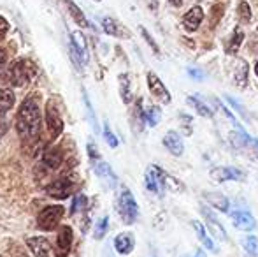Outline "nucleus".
I'll list each match as a JSON object with an SVG mask.
<instances>
[{"instance_id":"1a4fd4ad","label":"nucleus","mask_w":258,"mask_h":257,"mask_svg":"<svg viewBox=\"0 0 258 257\" xmlns=\"http://www.w3.org/2000/svg\"><path fill=\"white\" fill-rule=\"evenodd\" d=\"M46 124H48V129H49V134L53 137H58L63 130V120L60 117V111L54 108L53 100H49L46 104Z\"/></svg>"},{"instance_id":"dca6fc26","label":"nucleus","mask_w":258,"mask_h":257,"mask_svg":"<svg viewBox=\"0 0 258 257\" xmlns=\"http://www.w3.org/2000/svg\"><path fill=\"white\" fill-rule=\"evenodd\" d=\"M134 247H136V238H134L132 233H121L114 238V248L118 254L121 255L132 254Z\"/></svg>"},{"instance_id":"6e6552de","label":"nucleus","mask_w":258,"mask_h":257,"mask_svg":"<svg viewBox=\"0 0 258 257\" xmlns=\"http://www.w3.org/2000/svg\"><path fill=\"white\" fill-rule=\"evenodd\" d=\"M71 53L78 64L88 62V48H86L85 35L81 32H72L71 35Z\"/></svg>"},{"instance_id":"f03ea898","label":"nucleus","mask_w":258,"mask_h":257,"mask_svg":"<svg viewBox=\"0 0 258 257\" xmlns=\"http://www.w3.org/2000/svg\"><path fill=\"white\" fill-rule=\"evenodd\" d=\"M116 208H118V213L121 217L123 224H126V226H132L137 220V217H139V206L136 202V197H134V194L126 187H123L121 192H119L118 201H116Z\"/></svg>"},{"instance_id":"4be33fe9","label":"nucleus","mask_w":258,"mask_h":257,"mask_svg":"<svg viewBox=\"0 0 258 257\" xmlns=\"http://www.w3.org/2000/svg\"><path fill=\"white\" fill-rule=\"evenodd\" d=\"M234 81L239 88H246V85H248V62L246 60H237L234 71Z\"/></svg>"},{"instance_id":"2eb2a0df","label":"nucleus","mask_w":258,"mask_h":257,"mask_svg":"<svg viewBox=\"0 0 258 257\" xmlns=\"http://www.w3.org/2000/svg\"><path fill=\"white\" fill-rule=\"evenodd\" d=\"M27 247L30 248V252L34 254V257H49V241L42 236H32L27 238Z\"/></svg>"},{"instance_id":"6ab92c4d","label":"nucleus","mask_w":258,"mask_h":257,"mask_svg":"<svg viewBox=\"0 0 258 257\" xmlns=\"http://www.w3.org/2000/svg\"><path fill=\"white\" fill-rule=\"evenodd\" d=\"M63 162V153L58 146H53V148H48L42 155V164L49 169H56L60 168V164Z\"/></svg>"},{"instance_id":"5701e85b","label":"nucleus","mask_w":258,"mask_h":257,"mask_svg":"<svg viewBox=\"0 0 258 257\" xmlns=\"http://www.w3.org/2000/svg\"><path fill=\"white\" fill-rule=\"evenodd\" d=\"M93 169H95V173L99 175V178H102L109 187L116 185V175L112 173V169L109 164H105V162H97Z\"/></svg>"},{"instance_id":"393cba45","label":"nucleus","mask_w":258,"mask_h":257,"mask_svg":"<svg viewBox=\"0 0 258 257\" xmlns=\"http://www.w3.org/2000/svg\"><path fill=\"white\" fill-rule=\"evenodd\" d=\"M242 41H244V30H242V27H235L234 35H232L230 42H228V48H227L228 55H235V53L239 52V48L242 46Z\"/></svg>"},{"instance_id":"aec40b11","label":"nucleus","mask_w":258,"mask_h":257,"mask_svg":"<svg viewBox=\"0 0 258 257\" xmlns=\"http://www.w3.org/2000/svg\"><path fill=\"white\" fill-rule=\"evenodd\" d=\"M102 28L105 34L112 35V37H128V32L123 28L121 23H118L116 20H112V18H104L102 20Z\"/></svg>"},{"instance_id":"bb28decb","label":"nucleus","mask_w":258,"mask_h":257,"mask_svg":"<svg viewBox=\"0 0 258 257\" xmlns=\"http://www.w3.org/2000/svg\"><path fill=\"white\" fill-rule=\"evenodd\" d=\"M14 106V93L7 88H0V113H7Z\"/></svg>"},{"instance_id":"2f4dec72","label":"nucleus","mask_w":258,"mask_h":257,"mask_svg":"<svg viewBox=\"0 0 258 257\" xmlns=\"http://www.w3.org/2000/svg\"><path fill=\"white\" fill-rule=\"evenodd\" d=\"M86 202H88V199H86V195L85 194H78L74 197V202H72V206H71V213L74 215V213H78V212H83V210L86 208Z\"/></svg>"},{"instance_id":"7ed1b4c3","label":"nucleus","mask_w":258,"mask_h":257,"mask_svg":"<svg viewBox=\"0 0 258 257\" xmlns=\"http://www.w3.org/2000/svg\"><path fill=\"white\" fill-rule=\"evenodd\" d=\"M35 76H37V65L32 62V60H18V62L11 67V72H9V78L14 86L28 85Z\"/></svg>"},{"instance_id":"c756f323","label":"nucleus","mask_w":258,"mask_h":257,"mask_svg":"<svg viewBox=\"0 0 258 257\" xmlns=\"http://www.w3.org/2000/svg\"><path fill=\"white\" fill-rule=\"evenodd\" d=\"M160 118H162V111H160L158 106H150L144 111V120H146V124L151 125V127H155V125L158 124Z\"/></svg>"},{"instance_id":"ea45409f","label":"nucleus","mask_w":258,"mask_h":257,"mask_svg":"<svg viewBox=\"0 0 258 257\" xmlns=\"http://www.w3.org/2000/svg\"><path fill=\"white\" fill-rule=\"evenodd\" d=\"M7 30H9V23H7L6 18L0 16V41L4 39V35L7 34Z\"/></svg>"},{"instance_id":"20e7f679","label":"nucleus","mask_w":258,"mask_h":257,"mask_svg":"<svg viewBox=\"0 0 258 257\" xmlns=\"http://www.w3.org/2000/svg\"><path fill=\"white\" fill-rule=\"evenodd\" d=\"M65 213V208L61 204H51V206H46L44 210H41L37 217V226L39 229L42 231H53L54 227L60 224L61 217Z\"/></svg>"},{"instance_id":"09e8293b","label":"nucleus","mask_w":258,"mask_h":257,"mask_svg":"<svg viewBox=\"0 0 258 257\" xmlns=\"http://www.w3.org/2000/svg\"><path fill=\"white\" fill-rule=\"evenodd\" d=\"M195 257H206V254L202 250H197V252H195Z\"/></svg>"},{"instance_id":"72a5a7b5","label":"nucleus","mask_w":258,"mask_h":257,"mask_svg":"<svg viewBox=\"0 0 258 257\" xmlns=\"http://www.w3.org/2000/svg\"><path fill=\"white\" fill-rule=\"evenodd\" d=\"M107 227H109V217H102L95 226V238L97 240H102V238L105 236Z\"/></svg>"},{"instance_id":"de8ad7c7","label":"nucleus","mask_w":258,"mask_h":257,"mask_svg":"<svg viewBox=\"0 0 258 257\" xmlns=\"http://www.w3.org/2000/svg\"><path fill=\"white\" fill-rule=\"evenodd\" d=\"M251 146L255 148V151H256V155H258V141L256 139H251Z\"/></svg>"},{"instance_id":"39448f33","label":"nucleus","mask_w":258,"mask_h":257,"mask_svg":"<svg viewBox=\"0 0 258 257\" xmlns=\"http://www.w3.org/2000/svg\"><path fill=\"white\" fill-rule=\"evenodd\" d=\"M165 175L167 173L160 166H150L146 171V176H144L146 189L156 195H162L163 190H165Z\"/></svg>"},{"instance_id":"8fccbe9b","label":"nucleus","mask_w":258,"mask_h":257,"mask_svg":"<svg viewBox=\"0 0 258 257\" xmlns=\"http://www.w3.org/2000/svg\"><path fill=\"white\" fill-rule=\"evenodd\" d=\"M255 74L258 76V62H256V65H255Z\"/></svg>"},{"instance_id":"c9c22d12","label":"nucleus","mask_w":258,"mask_h":257,"mask_svg":"<svg viewBox=\"0 0 258 257\" xmlns=\"http://www.w3.org/2000/svg\"><path fill=\"white\" fill-rule=\"evenodd\" d=\"M139 30H141V35H143V37L146 39V42H148V44L151 46V49H153V52L156 53V55H160V48H158V44H156V42H155V39L150 35V32H148L144 27H141Z\"/></svg>"},{"instance_id":"f257e3e1","label":"nucleus","mask_w":258,"mask_h":257,"mask_svg":"<svg viewBox=\"0 0 258 257\" xmlns=\"http://www.w3.org/2000/svg\"><path fill=\"white\" fill-rule=\"evenodd\" d=\"M41 99L37 95H30L21 102L16 113V130L23 141H32L41 132Z\"/></svg>"},{"instance_id":"f704fd0d","label":"nucleus","mask_w":258,"mask_h":257,"mask_svg":"<svg viewBox=\"0 0 258 257\" xmlns=\"http://www.w3.org/2000/svg\"><path fill=\"white\" fill-rule=\"evenodd\" d=\"M223 11H225V6L221 2L214 4L213 9H211V27H214V25L220 21V18L223 16Z\"/></svg>"},{"instance_id":"a18cd8bd","label":"nucleus","mask_w":258,"mask_h":257,"mask_svg":"<svg viewBox=\"0 0 258 257\" xmlns=\"http://www.w3.org/2000/svg\"><path fill=\"white\" fill-rule=\"evenodd\" d=\"M188 72H190L194 78H197V79H202V72H199V71H195V69H188Z\"/></svg>"},{"instance_id":"f3484780","label":"nucleus","mask_w":258,"mask_h":257,"mask_svg":"<svg viewBox=\"0 0 258 257\" xmlns=\"http://www.w3.org/2000/svg\"><path fill=\"white\" fill-rule=\"evenodd\" d=\"M202 20H204V11H202L201 6H195V7H191L186 13V16L183 18V25L188 32H195L201 27Z\"/></svg>"},{"instance_id":"9d476101","label":"nucleus","mask_w":258,"mask_h":257,"mask_svg":"<svg viewBox=\"0 0 258 257\" xmlns=\"http://www.w3.org/2000/svg\"><path fill=\"white\" fill-rule=\"evenodd\" d=\"M230 219H232L234 227H235V229H239V231H246V233H249V231H253L256 227L255 217H253L249 212H246V210H237V212H232Z\"/></svg>"},{"instance_id":"c03bdc74","label":"nucleus","mask_w":258,"mask_h":257,"mask_svg":"<svg viewBox=\"0 0 258 257\" xmlns=\"http://www.w3.org/2000/svg\"><path fill=\"white\" fill-rule=\"evenodd\" d=\"M7 62V53H6V49H0V69L6 65Z\"/></svg>"},{"instance_id":"423d86ee","label":"nucleus","mask_w":258,"mask_h":257,"mask_svg":"<svg viewBox=\"0 0 258 257\" xmlns=\"http://www.w3.org/2000/svg\"><path fill=\"white\" fill-rule=\"evenodd\" d=\"M72 240H74L72 227L61 226L60 229H58V234H56V243H54V255H56V257H67L69 254H71Z\"/></svg>"},{"instance_id":"79ce46f5","label":"nucleus","mask_w":258,"mask_h":257,"mask_svg":"<svg viewBox=\"0 0 258 257\" xmlns=\"http://www.w3.org/2000/svg\"><path fill=\"white\" fill-rule=\"evenodd\" d=\"M249 49H251V52H255V49H258V27H256V30L253 32L251 42H249Z\"/></svg>"},{"instance_id":"37998d69","label":"nucleus","mask_w":258,"mask_h":257,"mask_svg":"<svg viewBox=\"0 0 258 257\" xmlns=\"http://www.w3.org/2000/svg\"><path fill=\"white\" fill-rule=\"evenodd\" d=\"M88 151H90V157H92V159H99V151H97V146H93V144H88Z\"/></svg>"},{"instance_id":"a19ab883","label":"nucleus","mask_w":258,"mask_h":257,"mask_svg":"<svg viewBox=\"0 0 258 257\" xmlns=\"http://www.w3.org/2000/svg\"><path fill=\"white\" fill-rule=\"evenodd\" d=\"M227 102H230L232 106H234L235 110H237L239 113L242 115V117H246V111H244V108H241V104H239L237 100H234V99H232V97H228V95H227Z\"/></svg>"},{"instance_id":"7c9ffc66","label":"nucleus","mask_w":258,"mask_h":257,"mask_svg":"<svg viewBox=\"0 0 258 257\" xmlns=\"http://www.w3.org/2000/svg\"><path fill=\"white\" fill-rule=\"evenodd\" d=\"M237 16L241 20V23L248 25L251 21V9H249V4L246 0H241L237 6Z\"/></svg>"},{"instance_id":"a211bd4d","label":"nucleus","mask_w":258,"mask_h":257,"mask_svg":"<svg viewBox=\"0 0 258 257\" xmlns=\"http://www.w3.org/2000/svg\"><path fill=\"white\" fill-rule=\"evenodd\" d=\"M191 226H194L195 234H197V238L201 240V243L204 245V248H207V250H211V252H214V254H218V252H220V248H218V245L213 241V238L207 234L204 224H201L199 220H194V222H191Z\"/></svg>"},{"instance_id":"9b49d317","label":"nucleus","mask_w":258,"mask_h":257,"mask_svg":"<svg viewBox=\"0 0 258 257\" xmlns=\"http://www.w3.org/2000/svg\"><path fill=\"white\" fill-rule=\"evenodd\" d=\"M209 176L214 180L216 183H223V182H230V180H244V173L239 171L237 168H213L209 171Z\"/></svg>"},{"instance_id":"b1692460","label":"nucleus","mask_w":258,"mask_h":257,"mask_svg":"<svg viewBox=\"0 0 258 257\" xmlns=\"http://www.w3.org/2000/svg\"><path fill=\"white\" fill-rule=\"evenodd\" d=\"M65 4H67V11H69V14H71V18L79 25V27H90V21L86 20V16L83 14V11L79 9L72 0H65Z\"/></svg>"},{"instance_id":"4c0bfd02","label":"nucleus","mask_w":258,"mask_h":257,"mask_svg":"<svg viewBox=\"0 0 258 257\" xmlns=\"http://www.w3.org/2000/svg\"><path fill=\"white\" fill-rule=\"evenodd\" d=\"M104 137H105V141H107V144H109L111 148H116V146H118V139H116V136L112 134V130L109 129V125H107V124L104 125Z\"/></svg>"},{"instance_id":"4468645a","label":"nucleus","mask_w":258,"mask_h":257,"mask_svg":"<svg viewBox=\"0 0 258 257\" xmlns=\"http://www.w3.org/2000/svg\"><path fill=\"white\" fill-rule=\"evenodd\" d=\"M163 146H165L172 155H176V157H181V155L184 153L183 139H181V136L176 132V130H169V132L163 136Z\"/></svg>"},{"instance_id":"0eeeda50","label":"nucleus","mask_w":258,"mask_h":257,"mask_svg":"<svg viewBox=\"0 0 258 257\" xmlns=\"http://www.w3.org/2000/svg\"><path fill=\"white\" fill-rule=\"evenodd\" d=\"M74 190H76V185L71 178H60V180H56V182H53L51 185H48L46 194L53 199H67Z\"/></svg>"},{"instance_id":"f8f14e48","label":"nucleus","mask_w":258,"mask_h":257,"mask_svg":"<svg viewBox=\"0 0 258 257\" xmlns=\"http://www.w3.org/2000/svg\"><path fill=\"white\" fill-rule=\"evenodd\" d=\"M148 86H150V92L153 93V95L162 104H169L170 102L169 90L165 88V85L162 83V79H160L155 72H148Z\"/></svg>"},{"instance_id":"49530a36","label":"nucleus","mask_w":258,"mask_h":257,"mask_svg":"<svg viewBox=\"0 0 258 257\" xmlns=\"http://www.w3.org/2000/svg\"><path fill=\"white\" fill-rule=\"evenodd\" d=\"M170 4H172L174 7H181V4H183V0H169Z\"/></svg>"},{"instance_id":"ddd939ff","label":"nucleus","mask_w":258,"mask_h":257,"mask_svg":"<svg viewBox=\"0 0 258 257\" xmlns=\"http://www.w3.org/2000/svg\"><path fill=\"white\" fill-rule=\"evenodd\" d=\"M201 212H202V215H204V219H206L207 227H209V233L213 234L214 238L221 240V241L227 240V233H225V229H223V226L220 224V220L213 215V212H211L209 208H206V206H201Z\"/></svg>"},{"instance_id":"412c9836","label":"nucleus","mask_w":258,"mask_h":257,"mask_svg":"<svg viewBox=\"0 0 258 257\" xmlns=\"http://www.w3.org/2000/svg\"><path fill=\"white\" fill-rule=\"evenodd\" d=\"M204 199L209 202L211 206H213V208L220 210V212H223V213H227L228 208H230L228 199L220 192H209V190H207V192H204Z\"/></svg>"},{"instance_id":"e433bc0d","label":"nucleus","mask_w":258,"mask_h":257,"mask_svg":"<svg viewBox=\"0 0 258 257\" xmlns=\"http://www.w3.org/2000/svg\"><path fill=\"white\" fill-rule=\"evenodd\" d=\"M179 122H181V129H183V132L186 134V136H190V134H191V117L181 113L179 115Z\"/></svg>"},{"instance_id":"58836bf2","label":"nucleus","mask_w":258,"mask_h":257,"mask_svg":"<svg viewBox=\"0 0 258 257\" xmlns=\"http://www.w3.org/2000/svg\"><path fill=\"white\" fill-rule=\"evenodd\" d=\"M9 130V122H7V113H0V139L6 136Z\"/></svg>"},{"instance_id":"a878e982","label":"nucleus","mask_w":258,"mask_h":257,"mask_svg":"<svg viewBox=\"0 0 258 257\" xmlns=\"http://www.w3.org/2000/svg\"><path fill=\"white\" fill-rule=\"evenodd\" d=\"M188 102H190V106L195 108V111H197V113L201 115V117H206V118H213L214 117V113L209 110V106H207L206 102H202V100L199 99L197 95L188 97Z\"/></svg>"},{"instance_id":"473e14b6","label":"nucleus","mask_w":258,"mask_h":257,"mask_svg":"<svg viewBox=\"0 0 258 257\" xmlns=\"http://www.w3.org/2000/svg\"><path fill=\"white\" fill-rule=\"evenodd\" d=\"M242 247H244V250L248 252V254L256 255V252H258V240H256V236H246L244 240H242Z\"/></svg>"},{"instance_id":"cd10ccee","label":"nucleus","mask_w":258,"mask_h":257,"mask_svg":"<svg viewBox=\"0 0 258 257\" xmlns=\"http://www.w3.org/2000/svg\"><path fill=\"white\" fill-rule=\"evenodd\" d=\"M119 92H121L123 102L128 104L132 100V93H130V76L121 74L119 76Z\"/></svg>"},{"instance_id":"c85d7f7f","label":"nucleus","mask_w":258,"mask_h":257,"mask_svg":"<svg viewBox=\"0 0 258 257\" xmlns=\"http://www.w3.org/2000/svg\"><path fill=\"white\" fill-rule=\"evenodd\" d=\"M165 189L167 190H172V192L176 194H181L186 190V187H184V183L181 182V180H177L176 176H170L169 173L165 175Z\"/></svg>"}]
</instances>
